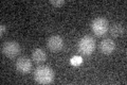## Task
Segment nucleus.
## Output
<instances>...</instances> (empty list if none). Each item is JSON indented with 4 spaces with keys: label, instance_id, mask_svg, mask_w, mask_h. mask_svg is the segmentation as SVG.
<instances>
[{
    "label": "nucleus",
    "instance_id": "10",
    "mask_svg": "<svg viewBox=\"0 0 127 85\" xmlns=\"http://www.w3.org/2000/svg\"><path fill=\"white\" fill-rule=\"evenodd\" d=\"M70 63H71V65H73V66H79L83 64V59L78 55H74L71 58Z\"/></svg>",
    "mask_w": 127,
    "mask_h": 85
},
{
    "label": "nucleus",
    "instance_id": "5",
    "mask_svg": "<svg viewBox=\"0 0 127 85\" xmlns=\"http://www.w3.org/2000/svg\"><path fill=\"white\" fill-rule=\"evenodd\" d=\"M47 46L52 52H58L64 47V39L58 35H53L48 39Z\"/></svg>",
    "mask_w": 127,
    "mask_h": 85
},
{
    "label": "nucleus",
    "instance_id": "11",
    "mask_svg": "<svg viewBox=\"0 0 127 85\" xmlns=\"http://www.w3.org/2000/svg\"><path fill=\"white\" fill-rule=\"evenodd\" d=\"M50 3H51L52 5H54V6L59 7V6H63L66 2H65V0H55V1H54V0H51Z\"/></svg>",
    "mask_w": 127,
    "mask_h": 85
},
{
    "label": "nucleus",
    "instance_id": "8",
    "mask_svg": "<svg viewBox=\"0 0 127 85\" xmlns=\"http://www.w3.org/2000/svg\"><path fill=\"white\" fill-rule=\"evenodd\" d=\"M47 59L46 52L42 49H35L32 52V60L36 63H43Z\"/></svg>",
    "mask_w": 127,
    "mask_h": 85
},
{
    "label": "nucleus",
    "instance_id": "9",
    "mask_svg": "<svg viewBox=\"0 0 127 85\" xmlns=\"http://www.w3.org/2000/svg\"><path fill=\"white\" fill-rule=\"evenodd\" d=\"M110 33L114 37H120V36L124 35L125 33V28L121 23H114L110 29Z\"/></svg>",
    "mask_w": 127,
    "mask_h": 85
},
{
    "label": "nucleus",
    "instance_id": "6",
    "mask_svg": "<svg viewBox=\"0 0 127 85\" xmlns=\"http://www.w3.org/2000/svg\"><path fill=\"white\" fill-rule=\"evenodd\" d=\"M98 48H100V51L103 54L109 55L116 50V43L111 38H106V39H103L100 43Z\"/></svg>",
    "mask_w": 127,
    "mask_h": 85
},
{
    "label": "nucleus",
    "instance_id": "3",
    "mask_svg": "<svg viewBox=\"0 0 127 85\" xmlns=\"http://www.w3.org/2000/svg\"><path fill=\"white\" fill-rule=\"evenodd\" d=\"M109 23L108 20L104 17H97L91 22V30L96 36H103L108 32Z\"/></svg>",
    "mask_w": 127,
    "mask_h": 85
},
{
    "label": "nucleus",
    "instance_id": "1",
    "mask_svg": "<svg viewBox=\"0 0 127 85\" xmlns=\"http://www.w3.org/2000/svg\"><path fill=\"white\" fill-rule=\"evenodd\" d=\"M54 72L48 66H39L34 71V80L38 84H50L53 82Z\"/></svg>",
    "mask_w": 127,
    "mask_h": 85
},
{
    "label": "nucleus",
    "instance_id": "7",
    "mask_svg": "<svg viewBox=\"0 0 127 85\" xmlns=\"http://www.w3.org/2000/svg\"><path fill=\"white\" fill-rule=\"evenodd\" d=\"M16 69L21 74H29L32 69V63L30 59L28 58H20L16 62Z\"/></svg>",
    "mask_w": 127,
    "mask_h": 85
},
{
    "label": "nucleus",
    "instance_id": "4",
    "mask_svg": "<svg viewBox=\"0 0 127 85\" xmlns=\"http://www.w3.org/2000/svg\"><path fill=\"white\" fill-rule=\"evenodd\" d=\"M2 53L10 59L16 58L20 53V46L17 42L14 40H7L2 46Z\"/></svg>",
    "mask_w": 127,
    "mask_h": 85
},
{
    "label": "nucleus",
    "instance_id": "12",
    "mask_svg": "<svg viewBox=\"0 0 127 85\" xmlns=\"http://www.w3.org/2000/svg\"><path fill=\"white\" fill-rule=\"evenodd\" d=\"M5 32V26L4 25H1V32H0V36L2 37V35H3V33Z\"/></svg>",
    "mask_w": 127,
    "mask_h": 85
},
{
    "label": "nucleus",
    "instance_id": "2",
    "mask_svg": "<svg viewBox=\"0 0 127 85\" xmlns=\"http://www.w3.org/2000/svg\"><path fill=\"white\" fill-rule=\"evenodd\" d=\"M95 47H96V44L92 36L86 35L78 42V50L83 55H91L95 50Z\"/></svg>",
    "mask_w": 127,
    "mask_h": 85
}]
</instances>
